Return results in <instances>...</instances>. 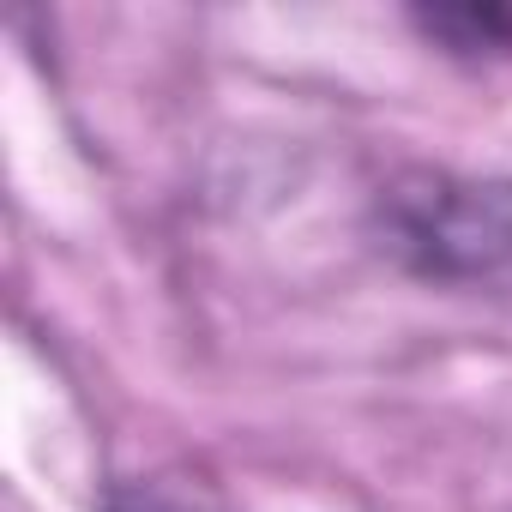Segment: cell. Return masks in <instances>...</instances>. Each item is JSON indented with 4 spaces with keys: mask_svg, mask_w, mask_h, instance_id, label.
Listing matches in <instances>:
<instances>
[{
    "mask_svg": "<svg viewBox=\"0 0 512 512\" xmlns=\"http://www.w3.org/2000/svg\"><path fill=\"white\" fill-rule=\"evenodd\" d=\"M386 235L428 278H506L512 272V187L416 175L386 193Z\"/></svg>",
    "mask_w": 512,
    "mask_h": 512,
    "instance_id": "cell-1",
    "label": "cell"
},
{
    "mask_svg": "<svg viewBox=\"0 0 512 512\" xmlns=\"http://www.w3.org/2000/svg\"><path fill=\"white\" fill-rule=\"evenodd\" d=\"M416 25L452 55H512V13L500 7H434L416 13Z\"/></svg>",
    "mask_w": 512,
    "mask_h": 512,
    "instance_id": "cell-2",
    "label": "cell"
}]
</instances>
